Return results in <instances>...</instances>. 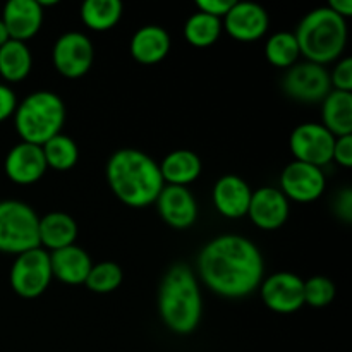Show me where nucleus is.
I'll use <instances>...</instances> for the list:
<instances>
[{"label":"nucleus","mask_w":352,"mask_h":352,"mask_svg":"<svg viewBox=\"0 0 352 352\" xmlns=\"http://www.w3.org/2000/svg\"><path fill=\"white\" fill-rule=\"evenodd\" d=\"M38 239L40 248L48 253L72 246L78 239V223L64 212L47 213L38 222Z\"/></svg>","instance_id":"21"},{"label":"nucleus","mask_w":352,"mask_h":352,"mask_svg":"<svg viewBox=\"0 0 352 352\" xmlns=\"http://www.w3.org/2000/svg\"><path fill=\"white\" fill-rule=\"evenodd\" d=\"M52 60L60 76L78 79L88 74L95 60V48L85 33L69 31L57 38L52 50Z\"/></svg>","instance_id":"8"},{"label":"nucleus","mask_w":352,"mask_h":352,"mask_svg":"<svg viewBox=\"0 0 352 352\" xmlns=\"http://www.w3.org/2000/svg\"><path fill=\"white\" fill-rule=\"evenodd\" d=\"M50 267L54 278L67 285H79L85 284L93 267V261L82 248L72 244V246L52 251Z\"/></svg>","instance_id":"19"},{"label":"nucleus","mask_w":352,"mask_h":352,"mask_svg":"<svg viewBox=\"0 0 352 352\" xmlns=\"http://www.w3.org/2000/svg\"><path fill=\"white\" fill-rule=\"evenodd\" d=\"M322 126L336 138L352 134V93L332 89L323 98Z\"/></svg>","instance_id":"23"},{"label":"nucleus","mask_w":352,"mask_h":352,"mask_svg":"<svg viewBox=\"0 0 352 352\" xmlns=\"http://www.w3.org/2000/svg\"><path fill=\"white\" fill-rule=\"evenodd\" d=\"M294 36L306 60L325 65L342 55L347 45V23L329 7H318L302 17Z\"/></svg>","instance_id":"4"},{"label":"nucleus","mask_w":352,"mask_h":352,"mask_svg":"<svg viewBox=\"0 0 352 352\" xmlns=\"http://www.w3.org/2000/svg\"><path fill=\"white\" fill-rule=\"evenodd\" d=\"M330 85L337 91L352 93V58L344 57L330 72Z\"/></svg>","instance_id":"31"},{"label":"nucleus","mask_w":352,"mask_h":352,"mask_svg":"<svg viewBox=\"0 0 352 352\" xmlns=\"http://www.w3.org/2000/svg\"><path fill=\"white\" fill-rule=\"evenodd\" d=\"M17 107V98L16 93L12 91V88H9L7 85L0 82V122L7 120L9 117L14 116Z\"/></svg>","instance_id":"34"},{"label":"nucleus","mask_w":352,"mask_h":352,"mask_svg":"<svg viewBox=\"0 0 352 352\" xmlns=\"http://www.w3.org/2000/svg\"><path fill=\"white\" fill-rule=\"evenodd\" d=\"M40 217L28 203L17 199L0 201V253L21 254L40 248Z\"/></svg>","instance_id":"6"},{"label":"nucleus","mask_w":352,"mask_h":352,"mask_svg":"<svg viewBox=\"0 0 352 352\" xmlns=\"http://www.w3.org/2000/svg\"><path fill=\"white\" fill-rule=\"evenodd\" d=\"M65 124V103L57 93L34 91L17 103L14 126L21 141L43 146L48 140L62 133Z\"/></svg>","instance_id":"5"},{"label":"nucleus","mask_w":352,"mask_h":352,"mask_svg":"<svg viewBox=\"0 0 352 352\" xmlns=\"http://www.w3.org/2000/svg\"><path fill=\"white\" fill-rule=\"evenodd\" d=\"M226 31L237 41H256L270 26L268 12L254 2H234L223 17Z\"/></svg>","instance_id":"14"},{"label":"nucleus","mask_w":352,"mask_h":352,"mask_svg":"<svg viewBox=\"0 0 352 352\" xmlns=\"http://www.w3.org/2000/svg\"><path fill=\"white\" fill-rule=\"evenodd\" d=\"M122 12L120 0H86L81 6V21L91 31H109L119 23Z\"/></svg>","instance_id":"25"},{"label":"nucleus","mask_w":352,"mask_h":352,"mask_svg":"<svg viewBox=\"0 0 352 352\" xmlns=\"http://www.w3.org/2000/svg\"><path fill=\"white\" fill-rule=\"evenodd\" d=\"M9 40L10 38H9V33H7L6 24L2 23V19H0V47H3V45H6Z\"/></svg>","instance_id":"37"},{"label":"nucleus","mask_w":352,"mask_h":352,"mask_svg":"<svg viewBox=\"0 0 352 352\" xmlns=\"http://www.w3.org/2000/svg\"><path fill=\"white\" fill-rule=\"evenodd\" d=\"M234 2L236 0H196V7H198L199 12L222 19L229 12L230 7L234 6Z\"/></svg>","instance_id":"33"},{"label":"nucleus","mask_w":352,"mask_h":352,"mask_svg":"<svg viewBox=\"0 0 352 352\" xmlns=\"http://www.w3.org/2000/svg\"><path fill=\"white\" fill-rule=\"evenodd\" d=\"M2 23L10 40L24 41L33 38L43 24V9L38 0H9L3 6Z\"/></svg>","instance_id":"17"},{"label":"nucleus","mask_w":352,"mask_h":352,"mask_svg":"<svg viewBox=\"0 0 352 352\" xmlns=\"http://www.w3.org/2000/svg\"><path fill=\"white\" fill-rule=\"evenodd\" d=\"M282 85L291 98L305 103L323 102V98L332 91L330 72L323 65L308 60L289 67Z\"/></svg>","instance_id":"10"},{"label":"nucleus","mask_w":352,"mask_h":352,"mask_svg":"<svg viewBox=\"0 0 352 352\" xmlns=\"http://www.w3.org/2000/svg\"><path fill=\"white\" fill-rule=\"evenodd\" d=\"M330 10H333L336 14H339L340 17L347 19L352 16V2L351 0H330L329 6Z\"/></svg>","instance_id":"36"},{"label":"nucleus","mask_w":352,"mask_h":352,"mask_svg":"<svg viewBox=\"0 0 352 352\" xmlns=\"http://www.w3.org/2000/svg\"><path fill=\"white\" fill-rule=\"evenodd\" d=\"M251 195L253 191L243 177L227 174L213 186V205L226 219H243L248 215Z\"/></svg>","instance_id":"18"},{"label":"nucleus","mask_w":352,"mask_h":352,"mask_svg":"<svg viewBox=\"0 0 352 352\" xmlns=\"http://www.w3.org/2000/svg\"><path fill=\"white\" fill-rule=\"evenodd\" d=\"M131 55L136 62L144 65H153L164 60L170 52V36L165 28L157 24H148L140 28L131 38Z\"/></svg>","instance_id":"20"},{"label":"nucleus","mask_w":352,"mask_h":352,"mask_svg":"<svg viewBox=\"0 0 352 352\" xmlns=\"http://www.w3.org/2000/svg\"><path fill=\"white\" fill-rule=\"evenodd\" d=\"M222 33V19L205 12H195L184 24V38L196 48H206L217 43Z\"/></svg>","instance_id":"27"},{"label":"nucleus","mask_w":352,"mask_h":352,"mask_svg":"<svg viewBox=\"0 0 352 352\" xmlns=\"http://www.w3.org/2000/svg\"><path fill=\"white\" fill-rule=\"evenodd\" d=\"M260 294L268 309L291 315L305 306V280L292 272H277L261 282Z\"/></svg>","instance_id":"11"},{"label":"nucleus","mask_w":352,"mask_h":352,"mask_svg":"<svg viewBox=\"0 0 352 352\" xmlns=\"http://www.w3.org/2000/svg\"><path fill=\"white\" fill-rule=\"evenodd\" d=\"M41 150H43L47 167L58 172L71 170V168L76 167V164L79 160L78 143L72 138L65 136L64 133L57 134L52 140H48L41 146Z\"/></svg>","instance_id":"26"},{"label":"nucleus","mask_w":352,"mask_h":352,"mask_svg":"<svg viewBox=\"0 0 352 352\" xmlns=\"http://www.w3.org/2000/svg\"><path fill=\"white\" fill-rule=\"evenodd\" d=\"M52 278L50 253L43 248L17 254L9 274L10 287L24 299L40 298L48 289Z\"/></svg>","instance_id":"7"},{"label":"nucleus","mask_w":352,"mask_h":352,"mask_svg":"<svg viewBox=\"0 0 352 352\" xmlns=\"http://www.w3.org/2000/svg\"><path fill=\"white\" fill-rule=\"evenodd\" d=\"M332 160L344 168L352 167V134L336 138Z\"/></svg>","instance_id":"32"},{"label":"nucleus","mask_w":352,"mask_h":352,"mask_svg":"<svg viewBox=\"0 0 352 352\" xmlns=\"http://www.w3.org/2000/svg\"><path fill=\"white\" fill-rule=\"evenodd\" d=\"M158 213L172 229H189L198 219V203L188 188L182 186H164L157 201Z\"/></svg>","instance_id":"15"},{"label":"nucleus","mask_w":352,"mask_h":352,"mask_svg":"<svg viewBox=\"0 0 352 352\" xmlns=\"http://www.w3.org/2000/svg\"><path fill=\"white\" fill-rule=\"evenodd\" d=\"M333 206H336L337 217H339L340 220H344V222L349 223L352 220V191L349 188L342 189V191L339 192Z\"/></svg>","instance_id":"35"},{"label":"nucleus","mask_w":352,"mask_h":352,"mask_svg":"<svg viewBox=\"0 0 352 352\" xmlns=\"http://www.w3.org/2000/svg\"><path fill=\"white\" fill-rule=\"evenodd\" d=\"M198 272L212 292L227 299H241L260 287L265 263L253 241L236 234H222L199 251Z\"/></svg>","instance_id":"1"},{"label":"nucleus","mask_w":352,"mask_h":352,"mask_svg":"<svg viewBox=\"0 0 352 352\" xmlns=\"http://www.w3.org/2000/svg\"><path fill=\"white\" fill-rule=\"evenodd\" d=\"M105 174L116 198L133 208L153 205L165 186L157 162L134 148L117 150L107 162Z\"/></svg>","instance_id":"2"},{"label":"nucleus","mask_w":352,"mask_h":352,"mask_svg":"<svg viewBox=\"0 0 352 352\" xmlns=\"http://www.w3.org/2000/svg\"><path fill=\"white\" fill-rule=\"evenodd\" d=\"M289 212H291L289 199L285 198L280 189L265 186V188L253 191V195H251L248 217L258 229H280L287 222Z\"/></svg>","instance_id":"13"},{"label":"nucleus","mask_w":352,"mask_h":352,"mask_svg":"<svg viewBox=\"0 0 352 352\" xmlns=\"http://www.w3.org/2000/svg\"><path fill=\"white\" fill-rule=\"evenodd\" d=\"M158 313L170 332L189 336L203 316V296L198 277L184 263L172 265L158 289Z\"/></svg>","instance_id":"3"},{"label":"nucleus","mask_w":352,"mask_h":352,"mask_svg":"<svg viewBox=\"0 0 352 352\" xmlns=\"http://www.w3.org/2000/svg\"><path fill=\"white\" fill-rule=\"evenodd\" d=\"M33 67L31 50L24 41L9 40L0 47V76L7 82H19L28 78Z\"/></svg>","instance_id":"24"},{"label":"nucleus","mask_w":352,"mask_h":352,"mask_svg":"<svg viewBox=\"0 0 352 352\" xmlns=\"http://www.w3.org/2000/svg\"><path fill=\"white\" fill-rule=\"evenodd\" d=\"M336 136L318 122L299 124L289 138V146L298 162L323 168L332 162Z\"/></svg>","instance_id":"9"},{"label":"nucleus","mask_w":352,"mask_h":352,"mask_svg":"<svg viewBox=\"0 0 352 352\" xmlns=\"http://www.w3.org/2000/svg\"><path fill=\"white\" fill-rule=\"evenodd\" d=\"M122 278V268L116 261H102V263H93L85 285L96 294H110L120 287Z\"/></svg>","instance_id":"29"},{"label":"nucleus","mask_w":352,"mask_h":352,"mask_svg":"<svg viewBox=\"0 0 352 352\" xmlns=\"http://www.w3.org/2000/svg\"><path fill=\"white\" fill-rule=\"evenodd\" d=\"M158 167L165 184L182 188H188L191 182H195L203 170L201 158L191 150L170 151Z\"/></svg>","instance_id":"22"},{"label":"nucleus","mask_w":352,"mask_h":352,"mask_svg":"<svg viewBox=\"0 0 352 352\" xmlns=\"http://www.w3.org/2000/svg\"><path fill=\"white\" fill-rule=\"evenodd\" d=\"M325 188L327 177L323 168L298 160L291 162L280 175V191L292 201H316L325 192Z\"/></svg>","instance_id":"12"},{"label":"nucleus","mask_w":352,"mask_h":352,"mask_svg":"<svg viewBox=\"0 0 352 352\" xmlns=\"http://www.w3.org/2000/svg\"><path fill=\"white\" fill-rule=\"evenodd\" d=\"M336 299V285L323 275L305 280V305L311 308H325Z\"/></svg>","instance_id":"30"},{"label":"nucleus","mask_w":352,"mask_h":352,"mask_svg":"<svg viewBox=\"0 0 352 352\" xmlns=\"http://www.w3.org/2000/svg\"><path fill=\"white\" fill-rule=\"evenodd\" d=\"M265 57L272 65L280 69H289L298 64V58L301 57L298 40L291 31H278L272 34L265 43Z\"/></svg>","instance_id":"28"},{"label":"nucleus","mask_w":352,"mask_h":352,"mask_svg":"<svg viewBox=\"0 0 352 352\" xmlns=\"http://www.w3.org/2000/svg\"><path fill=\"white\" fill-rule=\"evenodd\" d=\"M3 168L14 184L31 186L43 177L48 167L41 146L21 141L9 150Z\"/></svg>","instance_id":"16"}]
</instances>
